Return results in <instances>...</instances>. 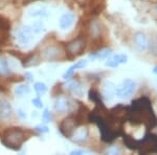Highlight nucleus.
Returning <instances> with one entry per match:
<instances>
[{
  "instance_id": "nucleus-1",
  "label": "nucleus",
  "mask_w": 157,
  "mask_h": 155,
  "mask_svg": "<svg viewBox=\"0 0 157 155\" xmlns=\"http://www.w3.org/2000/svg\"><path fill=\"white\" fill-rule=\"evenodd\" d=\"M24 141V133L19 129H13L6 131V135L3 136V143L7 148L13 150H18Z\"/></svg>"
},
{
  "instance_id": "nucleus-2",
  "label": "nucleus",
  "mask_w": 157,
  "mask_h": 155,
  "mask_svg": "<svg viewBox=\"0 0 157 155\" xmlns=\"http://www.w3.org/2000/svg\"><path fill=\"white\" fill-rule=\"evenodd\" d=\"M136 83L131 79H125L120 85L116 86L115 95L121 99H128L135 92Z\"/></svg>"
},
{
  "instance_id": "nucleus-3",
  "label": "nucleus",
  "mask_w": 157,
  "mask_h": 155,
  "mask_svg": "<svg viewBox=\"0 0 157 155\" xmlns=\"http://www.w3.org/2000/svg\"><path fill=\"white\" fill-rule=\"evenodd\" d=\"M36 35L32 25H23L16 33V39L21 45H27Z\"/></svg>"
},
{
  "instance_id": "nucleus-4",
  "label": "nucleus",
  "mask_w": 157,
  "mask_h": 155,
  "mask_svg": "<svg viewBox=\"0 0 157 155\" xmlns=\"http://www.w3.org/2000/svg\"><path fill=\"white\" fill-rule=\"evenodd\" d=\"M134 44H135V47L138 52H145L148 50L149 46H150V42H149V38L147 37L146 34L141 32H138L134 35Z\"/></svg>"
},
{
  "instance_id": "nucleus-5",
  "label": "nucleus",
  "mask_w": 157,
  "mask_h": 155,
  "mask_svg": "<svg viewBox=\"0 0 157 155\" xmlns=\"http://www.w3.org/2000/svg\"><path fill=\"white\" fill-rule=\"evenodd\" d=\"M128 61V57L124 54H116V55H113L111 56L110 58L107 60V62L105 63V65L107 67H110V68H114V67H117L121 64H125L127 63Z\"/></svg>"
},
{
  "instance_id": "nucleus-6",
  "label": "nucleus",
  "mask_w": 157,
  "mask_h": 155,
  "mask_svg": "<svg viewBox=\"0 0 157 155\" xmlns=\"http://www.w3.org/2000/svg\"><path fill=\"white\" fill-rule=\"evenodd\" d=\"M75 15L71 13H65L64 15L61 16L59 20V27L62 30H67L72 26L75 23Z\"/></svg>"
},
{
  "instance_id": "nucleus-7",
  "label": "nucleus",
  "mask_w": 157,
  "mask_h": 155,
  "mask_svg": "<svg viewBox=\"0 0 157 155\" xmlns=\"http://www.w3.org/2000/svg\"><path fill=\"white\" fill-rule=\"evenodd\" d=\"M115 91H116V86L115 84L111 81H106L102 86V92L105 99L107 100H112L115 95Z\"/></svg>"
},
{
  "instance_id": "nucleus-8",
  "label": "nucleus",
  "mask_w": 157,
  "mask_h": 155,
  "mask_svg": "<svg viewBox=\"0 0 157 155\" xmlns=\"http://www.w3.org/2000/svg\"><path fill=\"white\" fill-rule=\"evenodd\" d=\"M69 103L70 102L67 98L61 95V96L56 98V100L54 102V107H55L56 110L59 111V112H66L70 107Z\"/></svg>"
},
{
  "instance_id": "nucleus-9",
  "label": "nucleus",
  "mask_w": 157,
  "mask_h": 155,
  "mask_svg": "<svg viewBox=\"0 0 157 155\" xmlns=\"http://www.w3.org/2000/svg\"><path fill=\"white\" fill-rule=\"evenodd\" d=\"M27 15L32 18H43L47 16V9L44 6H34L27 11Z\"/></svg>"
},
{
  "instance_id": "nucleus-10",
  "label": "nucleus",
  "mask_w": 157,
  "mask_h": 155,
  "mask_svg": "<svg viewBox=\"0 0 157 155\" xmlns=\"http://www.w3.org/2000/svg\"><path fill=\"white\" fill-rule=\"evenodd\" d=\"M88 137V129L86 127H81L78 130L73 132L72 135V141L75 143H82L87 139Z\"/></svg>"
},
{
  "instance_id": "nucleus-11",
  "label": "nucleus",
  "mask_w": 157,
  "mask_h": 155,
  "mask_svg": "<svg viewBox=\"0 0 157 155\" xmlns=\"http://www.w3.org/2000/svg\"><path fill=\"white\" fill-rule=\"evenodd\" d=\"M12 112H13V107L11 103L7 102L6 100H4L1 107H0V119L9 118L12 115Z\"/></svg>"
},
{
  "instance_id": "nucleus-12",
  "label": "nucleus",
  "mask_w": 157,
  "mask_h": 155,
  "mask_svg": "<svg viewBox=\"0 0 157 155\" xmlns=\"http://www.w3.org/2000/svg\"><path fill=\"white\" fill-rule=\"evenodd\" d=\"M68 89H69L70 92L72 95H75V96H78V98H82L84 95V92H83V87L78 81H73L68 85Z\"/></svg>"
},
{
  "instance_id": "nucleus-13",
  "label": "nucleus",
  "mask_w": 157,
  "mask_h": 155,
  "mask_svg": "<svg viewBox=\"0 0 157 155\" xmlns=\"http://www.w3.org/2000/svg\"><path fill=\"white\" fill-rule=\"evenodd\" d=\"M111 54H112V50L110 48H103V49L98 50V52H94V54L90 55L89 58L92 60H104L106 58L110 57Z\"/></svg>"
},
{
  "instance_id": "nucleus-14",
  "label": "nucleus",
  "mask_w": 157,
  "mask_h": 155,
  "mask_svg": "<svg viewBox=\"0 0 157 155\" xmlns=\"http://www.w3.org/2000/svg\"><path fill=\"white\" fill-rule=\"evenodd\" d=\"M73 128H75V123H73L71 119H65V121L61 124L60 130L64 135H69L70 132L73 131Z\"/></svg>"
},
{
  "instance_id": "nucleus-15",
  "label": "nucleus",
  "mask_w": 157,
  "mask_h": 155,
  "mask_svg": "<svg viewBox=\"0 0 157 155\" xmlns=\"http://www.w3.org/2000/svg\"><path fill=\"white\" fill-rule=\"evenodd\" d=\"M59 52H60V49L58 47L49 46L43 52L42 55L45 59H54V58H57L58 56H59Z\"/></svg>"
},
{
  "instance_id": "nucleus-16",
  "label": "nucleus",
  "mask_w": 157,
  "mask_h": 155,
  "mask_svg": "<svg viewBox=\"0 0 157 155\" xmlns=\"http://www.w3.org/2000/svg\"><path fill=\"white\" fill-rule=\"evenodd\" d=\"M14 92L17 96H23L25 95H29L30 87L27 84H19V85H17L15 87Z\"/></svg>"
},
{
  "instance_id": "nucleus-17",
  "label": "nucleus",
  "mask_w": 157,
  "mask_h": 155,
  "mask_svg": "<svg viewBox=\"0 0 157 155\" xmlns=\"http://www.w3.org/2000/svg\"><path fill=\"white\" fill-rule=\"evenodd\" d=\"M83 47H84V42L81 41V40H75V41L71 42L68 45V50L71 54H78L82 50Z\"/></svg>"
},
{
  "instance_id": "nucleus-18",
  "label": "nucleus",
  "mask_w": 157,
  "mask_h": 155,
  "mask_svg": "<svg viewBox=\"0 0 157 155\" xmlns=\"http://www.w3.org/2000/svg\"><path fill=\"white\" fill-rule=\"evenodd\" d=\"M10 72V68L7 65V61L4 57L0 56V75L6 76Z\"/></svg>"
},
{
  "instance_id": "nucleus-19",
  "label": "nucleus",
  "mask_w": 157,
  "mask_h": 155,
  "mask_svg": "<svg viewBox=\"0 0 157 155\" xmlns=\"http://www.w3.org/2000/svg\"><path fill=\"white\" fill-rule=\"evenodd\" d=\"M34 89L36 90V92L38 95H44L48 88H47L46 84H44L42 82H37L34 84Z\"/></svg>"
},
{
  "instance_id": "nucleus-20",
  "label": "nucleus",
  "mask_w": 157,
  "mask_h": 155,
  "mask_svg": "<svg viewBox=\"0 0 157 155\" xmlns=\"http://www.w3.org/2000/svg\"><path fill=\"white\" fill-rule=\"evenodd\" d=\"M7 61V65H9V68H10V70H14V69H16V68H18L19 67V63H18V61H17L15 58H9V59L6 60Z\"/></svg>"
},
{
  "instance_id": "nucleus-21",
  "label": "nucleus",
  "mask_w": 157,
  "mask_h": 155,
  "mask_svg": "<svg viewBox=\"0 0 157 155\" xmlns=\"http://www.w3.org/2000/svg\"><path fill=\"white\" fill-rule=\"evenodd\" d=\"M75 66H70L69 68H68V69L66 70V72H64V75H63V79H64V80H67V79H69V78H71L72 77V75L73 73H75Z\"/></svg>"
},
{
  "instance_id": "nucleus-22",
  "label": "nucleus",
  "mask_w": 157,
  "mask_h": 155,
  "mask_svg": "<svg viewBox=\"0 0 157 155\" xmlns=\"http://www.w3.org/2000/svg\"><path fill=\"white\" fill-rule=\"evenodd\" d=\"M87 64H88V61L86 59H82V60L78 61L73 66H75V69H82V68H85L86 66H87Z\"/></svg>"
},
{
  "instance_id": "nucleus-23",
  "label": "nucleus",
  "mask_w": 157,
  "mask_h": 155,
  "mask_svg": "<svg viewBox=\"0 0 157 155\" xmlns=\"http://www.w3.org/2000/svg\"><path fill=\"white\" fill-rule=\"evenodd\" d=\"M42 118H43V121H44V123L50 122V112L48 111V109H45L44 112L42 113Z\"/></svg>"
},
{
  "instance_id": "nucleus-24",
  "label": "nucleus",
  "mask_w": 157,
  "mask_h": 155,
  "mask_svg": "<svg viewBox=\"0 0 157 155\" xmlns=\"http://www.w3.org/2000/svg\"><path fill=\"white\" fill-rule=\"evenodd\" d=\"M32 103H33V105H34L35 107H37V108H42V107H43V103H42V101L40 100L39 98L33 99V100H32Z\"/></svg>"
},
{
  "instance_id": "nucleus-25",
  "label": "nucleus",
  "mask_w": 157,
  "mask_h": 155,
  "mask_svg": "<svg viewBox=\"0 0 157 155\" xmlns=\"http://www.w3.org/2000/svg\"><path fill=\"white\" fill-rule=\"evenodd\" d=\"M90 152L88 150H84V149H75L70 152V154L75 155V154H89Z\"/></svg>"
},
{
  "instance_id": "nucleus-26",
  "label": "nucleus",
  "mask_w": 157,
  "mask_h": 155,
  "mask_svg": "<svg viewBox=\"0 0 157 155\" xmlns=\"http://www.w3.org/2000/svg\"><path fill=\"white\" fill-rule=\"evenodd\" d=\"M36 130L40 133H47L49 130H48V127L45 126V125H40V126H37L36 127Z\"/></svg>"
},
{
  "instance_id": "nucleus-27",
  "label": "nucleus",
  "mask_w": 157,
  "mask_h": 155,
  "mask_svg": "<svg viewBox=\"0 0 157 155\" xmlns=\"http://www.w3.org/2000/svg\"><path fill=\"white\" fill-rule=\"evenodd\" d=\"M120 152L121 151L117 148H112V149L107 150V153H110V154H117V153H120Z\"/></svg>"
},
{
  "instance_id": "nucleus-28",
  "label": "nucleus",
  "mask_w": 157,
  "mask_h": 155,
  "mask_svg": "<svg viewBox=\"0 0 157 155\" xmlns=\"http://www.w3.org/2000/svg\"><path fill=\"white\" fill-rule=\"evenodd\" d=\"M18 114L21 118H26V113H25L22 109H18Z\"/></svg>"
},
{
  "instance_id": "nucleus-29",
  "label": "nucleus",
  "mask_w": 157,
  "mask_h": 155,
  "mask_svg": "<svg viewBox=\"0 0 157 155\" xmlns=\"http://www.w3.org/2000/svg\"><path fill=\"white\" fill-rule=\"evenodd\" d=\"M25 77H27V78H29V79H27V80H29V81H33V76L30 75V73H29V72H27V73H25Z\"/></svg>"
},
{
  "instance_id": "nucleus-30",
  "label": "nucleus",
  "mask_w": 157,
  "mask_h": 155,
  "mask_svg": "<svg viewBox=\"0 0 157 155\" xmlns=\"http://www.w3.org/2000/svg\"><path fill=\"white\" fill-rule=\"evenodd\" d=\"M152 72H153L154 75H157V65H156V66H154L153 69H152Z\"/></svg>"
},
{
  "instance_id": "nucleus-31",
  "label": "nucleus",
  "mask_w": 157,
  "mask_h": 155,
  "mask_svg": "<svg viewBox=\"0 0 157 155\" xmlns=\"http://www.w3.org/2000/svg\"><path fill=\"white\" fill-rule=\"evenodd\" d=\"M156 88H157V85H156Z\"/></svg>"
},
{
  "instance_id": "nucleus-32",
  "label": "nucleus",
  "mask_w": 157,
  "mask_h": 155,
  "mask_svg": "<svg viewBox=\"0 0 157 155\" xmlns=\"http://www.w3.org/2000/svg\"><path fill=\"white\" fill-rule=\"evenodd\" d=\"M156 11H157V9H156Z\"/></svg>"
}]
</instances>
